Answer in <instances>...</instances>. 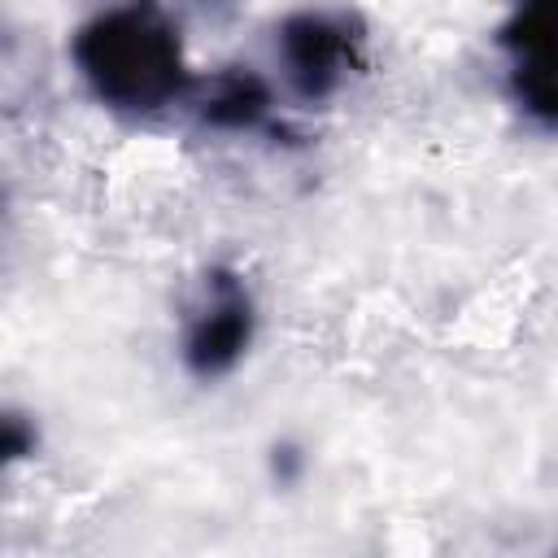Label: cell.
<instances>
[{"instance_id":"1","label":"cell","mask_w":558,"mask_h":558,"mask_svg":"<svg viewBox=\"0 0 558 558\" xmlns=\"http://www.w3.org/2000/svg\"><path fill=\"white\" fill-rule=\"evenodd\" d=\"M70 61L100 105L135 118L179 105L192 87L183 35L153 4L92 13L70 39Z\"/></svg>"},{"instance_id":"2","label":"cell","mask_w":558,"mask_h":558,"mask_svg":"<svg viewBox=\"0 0 558 558\" xmlns=\"http://www.w3.org/2000/svg\"><path fill=\"white\" fill-rule=\"evenodd\" d=\"M253 331H257V301L248 283L235 270L214 266L205 275L201 305L183 327V349H179L183 366L196 379H218L240 366V357L253 344Z\"/></svg>"},{"instance_id":"3","label":"cell","mask_w":558,"mask_h":558,"mask_svg":"<svg viewBox=\"0 0 558 558\" xmlns=\"http://www.w3.org/2000/svg\"><path fill=\"white\" fill-rule=\"evenodd\" d=\"M362 31L349 13H327V9H305L283 17L279 26V61L288 74V87L301 100H327L344 74L353 70Z\"/></svg>"},{"instance_id":"4","label":"cell","mask_w":558,"mask_h":558,"mask_svg":"<svg viewBox=\"0 0 558 558\" xmlns=\"http://www.w3.org/2000/svg\"><path fill=\"white\" fill-rule=\"evenodd\" d=\"M510 100L541 126H558V4H527L497 31Z\"/></svg>"},{"instance_id":"5","label":"cell","mask_w":558,"mask_h":558,"mask_svg":"<svg viewBox=\"0 0 558 558\" xmlns=\"http://www.w3.org/2000/svg\"><path fill=\"white\" fill-rule=\"evenodd\" d=\"M270 118V87L257 70H222L205 100H201V122L214 131H257Z\"/></svg>"}]
</instances>
